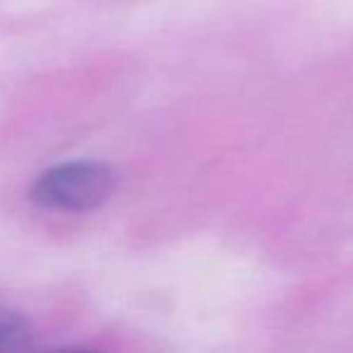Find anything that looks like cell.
Masks as SVG:
<instances>
[{
	"label": "cell",
	"instance_id": "obj_1",
	"mask_svg": "<svg viewBox=\"0 0 353 353\" xmlns=\"http://www.w3.org/2000/svg\"><path fill=\"white\" fill-rule=\"evenodd\" d=\"M114 184L112 170L99 162H68L44 172L32 187V199L51 211L80 213L102 206Z\"/></svg>",
	"mask_w": 353,
	"mask_h": 353
}]
</instances>
